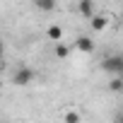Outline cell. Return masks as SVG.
I'll use <instances>...</instances> for the list:
<instances>
[{
    "mask_svg": "<svg viewBox=\"0 0 123 123\" xmlns=\"http://www.w3.org/2000/svg\"><path fill=\"white\" fill-rule=\"evenodd\" d=\"M101 70L104 73H111L113 77H121L123 75V55L121 53H111L109 58L101 60Z\"/></svg>",
    "mask_w": 123,
    "mask_h": 123,
    "instance_id": "6da1fadb",
    "label": "cell"
},
{
    "mask_svg": "<svg viewBox=\"0 0 123 123\" xmlns=\"http://www.w3.org/2000/svg\"><path fill=\"white\" fill-rule=\"evenodd\" d=\"M31 80H34V70H31V68H27V65L17 68V70H15V75H12V82H15L17 87H24V85H29Z\"/></svg>",
    "mask_w": 123,
    "mask_h": 123,
    "instance_id": "7a4b0ae2",
    "label": "cell"
},
{
    "mask_svg": "<svg viewBox=\"0 0 123 123\" xmlns=\"http://www.w3.org/2000/svg\"><path fill=\"white\" fill-rule=\"evenodd\" d=\"M75 48L82 51V53H92V51H94V39H89V36H77V39H75Z\"/></svg>",
    "mask_w": 123,
    "mask_h": 123,
    "instance_id": "3957f363",
    "label": "cell"
},
{
    "mask_svg": "<svg viewBox=\"0 0 123 123\" xmlns=\"http://www.w3.org/2000/svg\"><path fill=\"white\" fill-rule=\"evenodd\" d=\"M77 12L85 19H92L94 17V3H92V0H80V3H77Z\"/></svg>",
    "mask_w": 123,
    "mask_h": 123,
    "instance_id": "277c9868",
    "label": "cell"
},
{
    "mask_svg": "<svg viewBox=\"0 0 123 123\" xmlns=\"http://www.w3.org/2000/svg\"><path fill=\"white\" fill-rule=\"evenodd\" d=\"M46 39H51V41H63V27H58V24H51L48 29H46Z\"/></svg>",
    "mask_w": 123,
    "mask_h": 123,
    "instance_id": "5b68a950",
    "label": "cell"
},
{
    "mask_svg": "<svg viewBox=\"0 0 123 123\" xmlns=\"http://www.w3.org/2000/svg\"><path fill=\"white\" fill-rule=\"evenodd\" d=\"M106 27H109V17L106 15H94L92 17V29L94 31H104Z\"/></svg>",
    "mask_w": 123,
    "mask_h": 123,
    "instance_id": "8992f818",
    "label": "cell"
},
{
    "mask_svg": "<svg viewBox=\"0 0 123 123\" xmlns=\"http://www.w3.org/2000/svg\"><path fill=\"white\" fill-rule=\"evenodd\" d=\"M63 118H65V123H80V121H82V116H80L77 109H68V111L63 113Z\"/></svg>",
    "mask_w": 123,
    "mask_h": 123,
    "instance_id": "52a82bcc",
    "label": "cell"
},
{
    "mask_svg": "<svg viewBox=\"0 0 123 123\" xmlns=\"http://www.w3.org/2000/svg\"><path fill=\"white\" fill-rule=\"evenodd\" d=\"M70 55V46L63 43V41H58L55 43V58H68Z\"/></svg>",
    "mask_w": 123,
    "mask_h": 123,
    "instance_id": "ba28073f",
    "label": "cell"
},
{
    "mask_svg": "<svg viewBox=\"0 0 123 123\" xmlns=\"http://www.w3.org/2000/svg\"><path fill=\"white\" fill-rule=\"evenodd\" d=\"M41 12H51V10H55V3H53V0H36V3H34Z\"/></svg>",
    "mask_w": 123,
    "mask_h": 123,
    "instance_id": "9c48e42d",
    "label": "cell"
},
{
    "mask_svg": "<svg viewBox=\"0 0 123 123\" xmlns=\"http://www.w3.org/2000/svg\"><path fill=\"white\" fill-rule=\"evenodd\" d=\"M109 89L111 92H123V77H111V82H109Z\"/></svg>",
    "mask_w": 123,
    "mask_h": 123,
    "instance_id": "30bf717a",
    "label": "cell"
},
{
    "mask_svg": "<svg viewBox=\"0 0 123 123\" xmlns=\"http://www.w3.org/2000/svg\"><path fill=\"white\" fill-rule=\"evenodd\" d=\"M3 55H5V43H3V39H0V60H3Z\"/></svg>",
    "mask_w": 123,
    "mask_h": 123,
    "instance_id": "8fae6325",
    "label": "cell"
},
{
    "mask_svg": "<svg viewBox=\"0 0 123 123\" xmlns=\"http://www.w3.org/2000/svg\"><path fill=\"white\" fill-rule=\"evenodd\" d=\"M0 73H3V60H0Z\"/></svg>",
    "mask_w": 123,
    "mask_h": 123,
    "instance_id": "7c38bea8",
    "label": "cell"
},
{
    "mask_svg": "<svg viewBox=\"0 0 123 123\" xmlns=\"http://www.w3.org/2000/svg\"><path fill=\"white\" fill-rule=\"evenodd\" d=\"M0 87H3V80H0Z\"/></svg>",
    "mask_w": 123,
    "mask_h": 123,
    "instance_id": "4fadbf2b",
    "label": "cell"
},
{
    "mask_svg": "<svg viewBox=\"0 0 123 123\" xmlns=\"http://www.w3.org/2000/svg\"><path fill=\"white\" fill-rule=\"evenodd\" d=\"M0 123H5V121H0Z\"/></svg>",
    "mask_w": 123,
    "mask_h": 123,
    "instance_id": "5bb4252c",
    "label": "cell"
}]
</instances>
